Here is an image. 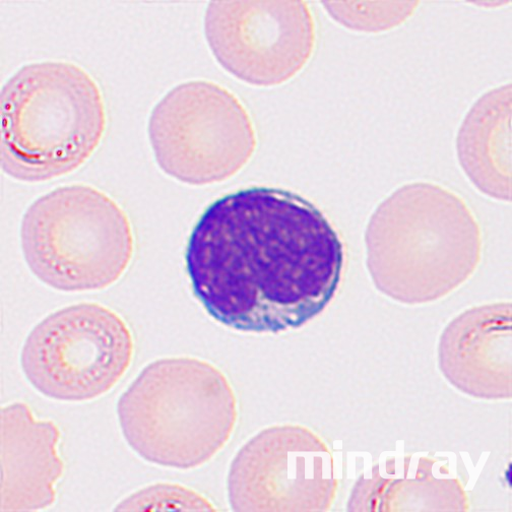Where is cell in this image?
<instances>
[{
  "instance_id": "obj_8",
  "label": "cell",
  "mask_w": 512,
  "mask_h": 512,
  "mask_svg": "<svg viewBox=\"0 0 512 512\" xmlns=\"http://www.w3.org/2000/svg\"><path fill=\"white\" fill-rule=\"evenodd\" d=\"M205 32L221 66L258 87L293 79L316 44L315 20L305 2H212Z\"/></svg>"
},
{
  "instance_id": "obj_6",
  "label": "cell",
  "mask_w": 512,
  "mask_h": 512,
  "mask_svg": "<svg viewBox=\"0 0 512 512\" xmlns=\"http://www.w3.org/2000/svg\"><path fill=\"white\" fill-rule=\"evenodd\" d=\"M149 137L160 168L190 185L230 179L246 166L258 145L243 104L208 81L171 90L151 114Z\"/></svg>"
},
{
  "instance_id": "obj_5",
  "label": "cell",
  "mask_w": 512,
  "mask_h": 512,
  "mask_svg": "<svg viewBox=\"0 0 512 512\" xmlns=\"http://www.w3.org/2000/svg\"><path fill=\"white\" fill-rule=\"evenodd\" d=\"M21 239L32 273L64 292L108 288L135 253L130 218L103 191L86 184L59 187L37 200L24 216Z\"/></svg>"
},
{
  "instance_id": "obj_11",
  "label": "cell",
  "mask_w": 512,
  "mask_h": 512,
  "mask_svg": "<svg viewBox=\"0 0 512 512\" xmlns=\"http://www.w3.org/2000/svg\"><path fill=\"white\" fill-rule=\"evenodd\" d=\"M463 169L483 194L511 199V85L485 93L464 119L457 141Z\"/></svg>"
},
{
  "instance_id": "obj_3",
  "label": "cell",
  "mask_w": 512,
  "mask_h": 512,
  "mask_svg": "<svg viewBox=\"0 0 512 512\" xmlns=\"http://www.w3.org/2000/svg\"><path fill=\"white\" fill-rule=\"evenodd\" d=\"M128 445L158 466L201 467L229 442L238 419L235 393L215 365L190 357L148 365L119 399Z\"/></svg>"
},
{
  "instance_id": "obj_1",
  "label": "cell",
  "mask_w": 512,
  "mask_h": 512,
  "mask_svg": "<svg viewBox=\"0 0 512 512\" xmlns=\"http://www.w3.org/2000/svg\"><path fill=\"white\" fill-rule=\"evenodd\" d=\"M192 291L220 324L297 329L334 298L345 247L328 217L294 192L249 187L213 203L185 253Z\"/></svg>"
},
{
  "instance_id": "obj_9",
  "label": "cell",
  "mask_w": 512,
  "mask_h": 512,
  "mask_svg": "<svg viewBox=\"0 0 512 512\" xmlns=\"http://www.w3.org/2000/svg\"><path fill=\"white\" fill-rule=\"evenodd\" d=\"M337 488L327 445L307 429L276 426L248 441L229 477L235 511H305L331 506Z\"/></svg>"
},
{
  "instance_id": "obj_10",
  "label": "cell",
  "mask_w": 512,
  "mask_h": 512,
  "mask_svg": "<svg viewBox=\"0 0 512 512\" xmlns=\"http://www.w3.org/2000/svg\"><path fill=\"white\" fill-rule=\"evenodd\" d=\"M60 431L37 420L24 403L2 410V511H33L52 505L64 464Z\"/></svg>"
},
{
  "instance_id": "obj_13",
  "label": "cell",
  "mask_w": 512,
  "mask_h": 512,
  "mask_svg": "<svg viewBox=\"0 0 512 512\" xmlns=\"http://www.w3.org/2000/svg\"><path fill=\"white\" fill-rule=\"evenodd\" d=\"M117 510H204L214 511L213 504L194 490L179 485L158 484L125 499Z\"/></svg>"
},
{
  "instance_id": "obj_2",
  "label": "cell",
  "mask_w": 512,
  "mask_h": 512,
  "mask_svg": "<svg viewBox=\"0 0 512 512\" xmlns=\"http://www.w3.org/2000/svg\"><path fill=\"white\" fill-rule=\"evenodd\" d=\"M365 240L377 288L408 303L451 292L481 260L482 234L473 212L455 192L433 183L396 190L372 215Z\"/></svg>"
},
{
  "instance_id": "obj_4",
  "label": "cell",
  "mask_w": 512,
  "mask_h": 512,
  "mask_svg": "<svg viewBox=\"0 0 512 512\" xmlns=\"http://www.w3.org/2000/svg\"><path fill=\"white\" fill-rule=\"evenodd\" d=\"M96 81L66 61L32 63L2 91V167L40 182L67 175L90 159L106 132Z\"/></svg>"
},
{
  "instance_id": "obj_12",
  "label": "cell",
  "mask_w": 512,
  "mask_h": 512,
  "mask_svg": "<svg viewBox=\"0 0 512 512\" xmlns=\"http://www.w3.org/2000/svg\"><path fill=\"white\" fill-rule=\"evenodd\" d=\"M332 18L343 26L360 32L377 33L392 30L407 21L418 2H325Z\"/></svg>"
},
{
  "instance_id": "obj_7",
  "label": "cell",
  "mask_w": 512,
  "mask_h": 512,
  "mask_svg": "<svg viewBox=\"0 0 512 512\" xmlns=\"http://www.w3.org/2000/svg\"><path fill=\"white\" fill-rule=\"evenodd\" d=\"M133 334L124 319L98 303L62 308L26 340L22 368L43 396L85 402L110 392L130 368Z\"/></svg>"
}]
</instances>
